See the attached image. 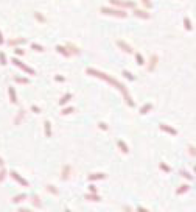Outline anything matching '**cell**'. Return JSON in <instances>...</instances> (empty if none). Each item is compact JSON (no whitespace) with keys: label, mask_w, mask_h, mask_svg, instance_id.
I'll return each instance as SVG.
<instances>
[{"label":"cell","mask_w":196,"mask_h":212,"mask_svg":"<svg viewBox=\"0 0 196 212\" xmlns=\"http://www.w3.org/2000/svg\"><path fill=\"white\" fill-rule=\"evenodd\" d=\"M195 170H196V167H195Z\"/></svg>","instance_id":"obj_35"},{"label":"cell","mask_w":196,"mask_h":212,"mask_svg":"<svg viewBox=\"0 0 196 212\" xmlns=\"http://www.w3.org/2000/svg\"><path fill=\"white\" fill-rule=\"evenodd\" d=\"M44 130H45V137H51V123H50L48 120L44 122Z\"/></svg>","instance_id":"obj_8"},{"label":"cell","mask_w":196,"mask_h":212,"mask_svg":"<svg viewBox=\"0 0 196 212\" xmlns=\"http://www.w3.org/2000/svg\"><path fill=\"white\" fill-rule=\"evenodd\" d=\"M64 212H72V211H70V209H69V207H65V211H64Z\"/></svg>","instance_id":"obj_34"},{"label":"cell","mask_w":196,"mask_h":212,"mask_svg":"<svg viewBox=\"0 0 196 212\" xmlns=\"http://www.w3.org/2000/svg\"><path fill=\"white\" fill-rule=\"evenodd\" d=\"M13 61H14V62H16V64H17V66H19V67H22V69H25V70H28V72H30V74H34V70H33V69H30V67H26V66H24V64H22V62H20V61H19V59H13Z\"/></svg>","instance_id":"obj_14"},{"label":"cell","mask_w":196,"mask_h":212,"mask_svg":"<svg viewBox=\"0 0 196 212\" xmlns=\"http://www.w3.org/2000/svg\"><path fill=\"white\" fill-rule=\"evenodd\" d=\"M0 59H2V64H6L5 62V55H3V53H0Z\"/></svg>","instance_id":"obj_30"},{"label":"cell","mask_w":196,"mask_h":212,"mask_svg":"<svg viewBox=\"0 0 196 212\" xmlns=\"http://www.w3.org/2000/svg\"><path fill=\"white\" fill-rule=\"evenodd\" d=\"M123 212H132L131 206H128V204H125V206H123Z\"/></svg>","instance_id":"obj_27"},{"label":"cell","mask_w":196,"mask_h":212,"mask_svg":"<svg viewBox=\"0 0 196 212\" xmlns=\"http://www.w3.org/2000/svg\"><path fill=\"white\" fill-rule=\"evenodd\" d=\"M160 128H162V130H165V131H168V132H171V134H176V131L171 130L170 127H167V125H160Z\"/></svg>","instance_id":"obj_20"},{"label":"cell","mask_w":196,"mask_h":212,"mask_svg":"<svg viewBox=\"0 0 196 212\" xmlns=\"http://www.w3.org/2000/svg\"><path fill=\"white\" fill-rule=\"evenodd\" d=\"M6 175H8V172H6V168H5V167H0V183H2V181H5Z\"/></svg>","instance_id":"obj_16"},{"label":"cell","mask_w":196,"mask_h":212,"mask_svg":"<svg viewBox=\"0 0 196 212\" xmlns=\"http://www.w3.org/2000/svg\"><path fill=\"white\" fill-rule=\"evenodd\" d=\"M70 98H72V94H65L64 97H62L61 100H59V105H61V106H62V105H65L69 100H70Z\"/></svg>","instance_id":"obj_15"},{"label":"cell","mask_w":196,"mask_h":212,"mask_svg":"<svg viewBox=\"0 0 196 212\" xmlns=\"http://www.w3.org/2000/svg\"><path fill=\"white\" fill-rule=\"evenodd\" d=\"M0 167H5V161H3V158H0Z\"/></svg>","instance_id":"obj_32"},{"label":"cell","mask_w":196,"mask_h":212,"mask_svg":"<svg viewBox=\"0 0 196 212\" xmlns=\"http://www.w3.org/2000/svg\"><path fill=\"white\" fill-rule=\"evenodd\" d=\"M135 212H149L147 207H142V206H137L135 207Z\"/></svg>","instance_id":"obj_24"},{"label":"cell","mask_w":196,"mask_h":212,"mask_svg":"<svg viewBox=\"0 0 196 212\" xmlns=\"http://www.w3.org/2000/svg\"><path fill=\"white\" fill-rule=\"evenodd\" d=\"M188 189H190V186H188V184H182L181 187L176 190V193H178V195H182V193H185V192H188Z\"/></svg>","instance_id":"obj_13"},{"label":"cell","mask_w":196,"mask_h":212,"mask_svg":"<svg viewBox=\"0 0 196 212\" xmlns=\"http://www.w3.org/2000/svg\"><path fill=\"white\" fill-rule=\"evenodd\" d=\"M0 42H3V36H2V33H0Z\"/></svg>","instance_id":"obj_33"},{"label":"cell","mask_w":196,"mask_h":212,"mask_svg":"<svg viewBox=\"0 0 196 212\" xmlns=\"http://www.w3.org/2000/svg\"><path fill=\"white\" fill-rule=\"evenodd\" d=\"M31 111L34 112V114H41V108H38V106H34V105L31 106Z\"/></svg>","instance_id":"obj_23"},{"label":"cell","mask_w":196,"mask_h":212,"mask_svg":"<svg viewBox=\"0 0 196 212\" xmlns=\"http://www.w3.org/2000/svg\"><path fill=\"white\" fill-rule=\"evenodd\" d=\"M31 47L34 48V50H38V52H42V50H44V48H42V45H38V44H33Z\"/></svg>","instance_id":"obj_25"},{"label":"cell","mask_w":196,"mask_h":212,"mask_svg":"<svg viewBox=\"0 0 196 212\" xmlns=\"http://www.w3.org/2000/svg\"><path fill=\"white\" fill-rule=\"evenodd\" d=\"M45 190H47L48 193L55 195V197H58V195H59V189L56 187V186H53V184H47V186H45Z\"/></svg>","instance_id":"obj_6"},{"label":"cell","mask_w":196,"mask_h":212,"mask_svg":"<svg viewBox=\"0 0 196 212\" xmlns=\"http://www.w3.org/2000/svg\"><path fill=\"white\" fill-rule=\"evenodd\" d=\"M56 50H58L59 53H64V55H67V56L70 55V53H69V52H65V48H64V47H61V45H58V47H56Z\"/></svg>","instance_id":"obj_21"},{"label":"cell","mask_w":196,"mask_h":212,"mask_svg":"<svg viewBox=\"0 0 196 212\" xmlns=\"http://www.w3.org/2000/svg\"><path fill=\"white\" fill-rule=\"evenodd\" d=\"M181 176H184V178H187V180H193V176H191L188 172H185V170H182L181 172Z\"/></svg>","instance_id":"obj_19"},{"label":"cell","mask_w":196,"mask_h":212,"mask_svg":"<svg viewBox=\"0 0 196 212\" xmlns=\"http://www.w3.org/2000/svg\"><path fill=\"white\" fill-rule=\"evenodd\" d=\"M24 115H25V111H24V109H20V111H19V114L16 115V119H14V123H16V125H20V122H22V119H24Z\"/></svg>","instance_id":"obj_11"},{"label":"cell","mask_w":196,"mask_h":212,"mask_svg":"<svg viewBox=\"0 0 196 212\" xmlns=\"http://www.w3.org/2000/svg\"><path fill=\"white\" fill-rule=\"evenodd\" d=\"M148 109H151V105H145L143 108L140 109V112H142V114H147V111H148Z\"/></svg>","instance_id":"obj_22"},{"label":"cell","mask_w":196,"mask_h":212,"mask_svg":"<svg viewBox=\"0 0 196 212\" xmlns=\"http://www.w3.org/2000/svg\"><path fill=\"white\" fill-rule=\"evenodd\" d=\"M98 127L101 128V130H104V131L108 130V125H106V123H103V122H101V123H98Z\"/></svg>","instance_id":"obj_28"},{"label":"cell","mask_w":196,"mask_h":212,"mask_svg":"<svg viewBox=\"0 0 196 212\" xmlns=\"http://www.w3.org/2000/svg\"><path fill=\"white\" fill-rule=\"evenodd\" d=\"M8 94H9V101H11V103H17V97H16V92H14V89L13 87H9L8 89Z\"/></svg>","instance_id":"obj_10"},{"label":"cell","mask_w":196,"mask_h":212,"mask_svg":"<svg viewBox=\"0 0 196 212\" xmlns=\"http://www.w3.org/2000/svg\"><path fill=\"white\" fill-rule=\"evenodd\" d=\"M89 189H90V193H97V187H95V186L94 184H90V186H89Z\"/></svg>","instance_id":"obj_26"},{"label":"cell","mask_w":196,"mask_h":212,"mask_svg":"<svg viewBox=\"0 0 196 212\" xmlns=\"http://www.w3.org/2000/svg\"><path fill=\"white\" fill-rule=\"evenodd\" d=\"M84 198H86V200H89V201H94V203H98V201H101V197H100L98 193H86Z\"/></svg>","instance_id":"obj_7"},{"label":"cell","mask_w":196,"mask_h":212,"mask_svg":"<svg viewBox=\"0 0 196 212\" xmlns=\"http://www.w3.org/2000/svg\"><path fill=\"white\" fill-rule=\"evenodd\" d=\"M101 11L103 13H106V14H118V16H125L123 13H120V11H115V9H109V8H101Z\"/></svg>","instance_id":"obj_12"},{"label":"cell","mask_w":196,"mask_h":212,"mask_svg":"<svg viewBox=\"0 0 196 212\" xmlns=\"http://www.w3.org/2000/svg\"><path fill=\"white\" fill-rule=\"evenodd\" d=\"M9 176H11L13 180L16 181V183H19L20 186H24V187H30V183L25 180V178H22V176H20V175H19L16 170H11V172H9Z\"/></svg>","instance_id":"obj_1"},{"label":"cell","mask_w":196,"mask_h":212,"mask_svg":"<svg viewBox=\"0 0 196 212\" xmlns=\"http://www.w3.org/2000/svg\"><path fill=\"white\" fill-rule=\"evenodd\" d=\"M73 111H75V108H72V106H70V108H65V109H62V112H61V114L67 115V114H70V112H73Z\"/></svg>","instance_id":"obj_18"},{"label":"cell","mask_w":196,"mask_h":212,"mask_svg":"<svg viewBox=\"0 0 196 212\" xmlns=\"http://www.w3.org/2000/svg\"><path fill=\"white\" fill-rule=\"evenodd\" d=\"M31 203L34 207H38V209H42V201H41V197L39 195H31Z\"/></svg>","instance_id":"obj_5"},{"label":"cell","mask_w":196,"mask_h":212,"mask_svg":"<svg viewBox=\"0 0 196 212\" xmlns=\"http://www.w3.org/2000/svg\"><path fill=\"white\" fill-rule=\"evenodd\" d=\"M117 147L120 148V151H121V153H125V154H128V153H129V148H128V145H126L123 140H117Z\"/></svg>","instance_id":"obj_9"},{"label":"cell","mask_w":196,"mask_h":212,"mask_svg":"<svg viewBox=\"0 0 196 212\" xmlns=\"http://www.w3.org/2000/svg\"><path fill=\"white\" fill-rule=\"evenodd\" d=\"M159 167H160V168H162V170H164V172H165V173H168V172H170V170H171V168H170V167H168V165H167V164H165V162H160V165H159Z\"/></svg>","instance_id":"obj_17"},{"label":"cell","mask_w":196,"mask_h":212,"mask_svg":"<svg viewBox=\"0 0 196 212\" xmlns=\"http://www.w3.org/2000/svg\"><path fill=\"white\" fill-rule=\"evenodd\" d=\"M190 154H193V156H196V150H195V148H191V147H190Z\"/></svg>","instance_id":"obj_31"},{"label":"cell","mask_w":196,"mask_h":212,"mask_svg":"<svg viewBox=\"0 0 196 212\" xmlns=\"http://www.w3.org/2000/svg\"><path fill=\"white\" fill-rule=\"evenodd\" d=\"M17 212H33V211H31V209H25V207H20Z\"/></svg>","instance_id":"obj_29"},{"label":"cell","mask_w":196,"mask_h":212,"mask_svg":"<svg viewBox=\"0 0 196 212\" xmlns=\"http://www.w3.org/2000/svg\"><path fill=\"white\" fill-rule=\"evenodd\" d=\"M72 175V165L70 164H64L61 168V180L62 181H67Z\"/></svg>","instance_id":"obj_2"},{"label":"cell","mask_w":196,"mask_h":212,"mask_svg":"<svg viewBox=\"0 0 196 212\" xmlns=\"http://www.w3.org/2000/svg\"><path fill=\"white\" fill-rule=\"evenodd\" d=\"M26 198H28V195H26L25 192H24V193H17V195H14V197L11 198V203L13 204H19V203H22L24 200H26Z\"/></svg>","instance_id":"obj_4"},{"label":"cell","mask_w":196,"mask_h":212,"mask_svg":"<svg viewBox=\"0 0 196 212\" xmlns=\"http://www.w3.org/2000/svg\"><path fill=\"white\" fill-rule=\"evenodd\" d=\"M106 176H108L106 173H101V172H100V173H90V175L87 176V180H89V183H94V181L106 180Z\"/></svg>","instance_id":"obj_3"}]
</instances>
